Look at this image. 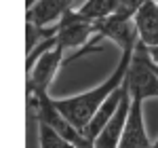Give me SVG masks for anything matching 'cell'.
<instances>
[{
  "label": "cell",
  "instance_id": "cell-13",
  "mask_svg": "<svg viewBox=\"0 0 158 148\" xmlns=\"http://www.w3.org/2000/svg\"><path fill=\"white\" fill-rule=\"evenodd\" d=\"M150 55H152V59L158 63V47H154V49H150Z\"/></svg>",
  "mask_w": 158,
  "mask_h": 148
},
{
  "label": "cell",
  "instance_id": "cell-10",
  "mask_svg": "<svg viewBox=\"0 0 158 148\" xmlns=\"http://www.w3.org/2000/svg\"><path fill=\"white\" fill-rule=\"evenodd\" d=\"M127 89H129V85H127V81H124L116 91H112V95H110V98L99 106V110L93 114V119L89 121V125L82 129V133H85L91 142L99 136V131L106 127V123H108L110 119L116 114V110H118V106H120L122 98H124V93H127Z\"/></svg>",
  "mask_w": 158,
  "mask_h": 148
},
{
  "label": "cell",
  "instance_id": "cell-5",
  "mask_svg": "<svg viewBox=\"0 0 158 148\" xmlns=\"http://www.w3.org/2000/svg\"><path fill=\"white\" fill-rule=\"evenodd\" d=\"M63 53H65V49L57 42L53 49L44 51L38 57L36 63L27 70V93L30 91H49L57 70L61 66H65V55Z\"/></svg>",
  "mask_w": 158,
  "mask_h": 148
},
{
  "label": "cell",
  "instance_id": "cell-16",
  "mask_svg": "<svg viewBox=\"0 0 158 148\" xmlns=\"http://www.w3.org/2000/svg\"><path fill=\"white\" fill-rule=\"evenodd\" d=\"M156 74H158V63H156Z\"/></svg>",
  "mask_w": 158,
  "mask_h": 148
},
{
  "label": "cell",
  "instance_id": "cell-8",
  "mask_svg": "<svg viewBox=\"0 0 158 148\" xmlns=\"http://www.w3.org/2000/svg\"><path fill=\"white\" fill-rule=\"evenodd\" d=\"M133 19H135V25H137L139 42H143L148 49L158 47V2L156 0H143Z\"/></svg>",
  "mask_w": 158,
  "mask_h": 148
},
{
  "label": "cell",
  "instance_id": "cell-6",
  "mask_svg": "<svg viewBox=\"0 0 158 148\" xmlns=\"http://www.w3.org/2000/svg\"><path fill=\"white\" fill-rule=\"evenodd\" d=\"M152 144L154 142H150L146 121H143V99L131 98V110L127 116L118 148H152Z\"/></svg>",
  "mask_w": 158,
  "mask_h": 148
},
{
  "label": "cell",
  "instance_id": "cell-4",
  "mask_svg": "<svg viewBox=\"0 0 158 148\" xmlns=\"http://www.w3.org/2000/svg\"><path fill=\"white\" fill-rule=\"evenodd\" d=\"M95 25H97L99 36L116 42L120 47V51L135 49L137 42H139L135 19H133V15H129V13H114V15H110L106 19L95 21Z\"/></svg>",
  "mask_w": 158,
  "mask_h": 148
},
{
  "label": "cell",
  "instance_id": "cell-7",
  "mask_svg": "<svg viewBox=\"0 0 158 148\" xmlns=\"http://www.w3.org/2000/svg\"><path fill=\"white\" fill-rule=\"evenodd\" d=\"M129 110H131V93L127 89V93H124L116 114L106 123V127L99 131V136L93 140V146L95 148H118L122 131H124V123H127V116H129Z\"/></svg>",
  "mask_w": 158,
  "mask_h": 148
},
{
  "label": "cell",
  "instance_id": "cell-12",
  "mask_svg": "<svg viewBox=\"0 0 158 148\" xmlns=\"http://www.w3.org/2000/svg\"><path fill=\"white\" fill-rule=\"evenodd\" d=\"M36 123H38V144H40V148H76L72 142H68L61 133H57L47 123H40V121H36Z\"/></svg>",
  "mask_w": 158,
  "mask_h": 148
},
{
  "label": "cell",
  "instance_id": "cell-18",
  "mask_svg": "<svg viewBox=\"0 0 158 148\" xmlns=\"http://www.w3.org/2000/svg\"><path fill=\"white\" fill-rule=\"evenodd\" d=\"M156 2H158V0H156Z\"/></svg>",
  "mask_w": 158,
  "mask_h": 148
},
{
  "label": "cell",
  "instance_id": "cell-15",
  "mask_svg": "<svg viewBox=\"0 0 158 148\" xmlns=\"http://www.w3.org/2000/svg\"><path fill=\"white\" fill-rule=\"evenodd\" d=\"M152 148H158V140H156V142H154V144H152Z\"/></svg>",
  "mask_w": 158,
  "mask_h": 148
},
{
  "label": "cell",
  "instance_id": "cell-2",
  "mask_svg": "<svg viewBox=\"0 0 158 148\" xmlns=\"http://www.w3.org/2000/svg\"><path fill=\"white\" fill-rule=\"evenodd\" d=\"M127 85L131 98H141L146 102L148 98H158V74L156 62L152 59L150 49L143 42H137L133 51V59L127 74Z\"/></svg>",
  "mask_w": 158,
  "mask_h": 148
},
{
  "label": "cell",
  "instance_id": "cell-14",
  "mask_svg": "<svg viewBox=\"0 0 158 148\" xmlns=\"http://www.w3.org/2000/svg\"><path fill=\"white\" fill-rule=\"evenodd\" d=\"M38 0H25V7H27V9H30V7H34V4H36Z\"/></svg>",
  "mask_w": 158,
  "mask_h": 148
},
{
  "label": "cell",
  "instance_id": "cell-9",
  "mask_svg": "<svg viewBox=\"0 0 158 148\" xmlns=\"http://www.w3.org/2000/svg\"><path fill=\"white\" fill-rule=\"evenodd\" d=\"M70 9H74V0H38L27 9L25 21L36 25H55Z\"/></svg>",
  "mask_w": 158,
  "mask_h": 148
},
{
  "label": "cell",
  "instance_id": "cell-1",
  "mask_svg": "<svg viewBox=\"0 0 158 148\" xmlns=\"http://www.w3.org/2000/svg\"><path fill=\"white\" fill-rule=\"evenodd\" d=\"M133 51L135 49L120 51V59L116 63L114 72L110 74L101 85L93 87L91 91H85V93H80V95L55 99L57 108H59V110L70 119V123H74L80 131L89 125V121L93 119V114L99 110V106L112 95V91H116V89L127 81L129 66H131V59H133Z\"/></svg>",
  "mask_w": 158,
  "mask_h": 148
},
{
  "label": "cell",
  "instance_id": "cell-3",
  "mask_svg": "<svg viewBox=\"0 0 158 148\" xmlns=\"http://www.w3.org/2000/svg\"><path fill=\"white\" fill-rule=\"evenodd\" d=\"M57 25H59L57 40H59V45L65 51H70V49L80 51L82 47H86L93 38L97 36V25H95V21L82 17L76 9H70L57 21Z\"/></svg>",
  "mask_w": 158,
  "mask_h": 148
},
{
  "label": "cell",
  "instance_id": "cell-11",
  "mask_svg": "<svg viewBox=\"0 0 158 148\" xmlns=\"http://www.w3.org/2000/svg\"><path fill=\"white\" fill-rule=\"evenodd\" d=\"M76 11L91 21H99V19H106V17L120 11V2L118 0H86Z\"/></svg>",
  "mask_w": 158,
  "mask_h": 148
},
{
  "label": "cell",
  "instance_id": "cell-17",
  "mask_svg": "<svg viewBox=\"0 0 158 148\" xmlns=\"http://www.w3.org/2000/svg\"><path fill=\"white\" fill-rule=\"evenodd\" d=\"M89 148H95V146H89Z\"/></svg>",
  "mask_w": 158,
  "mask_h": 148
}]
</instances>
